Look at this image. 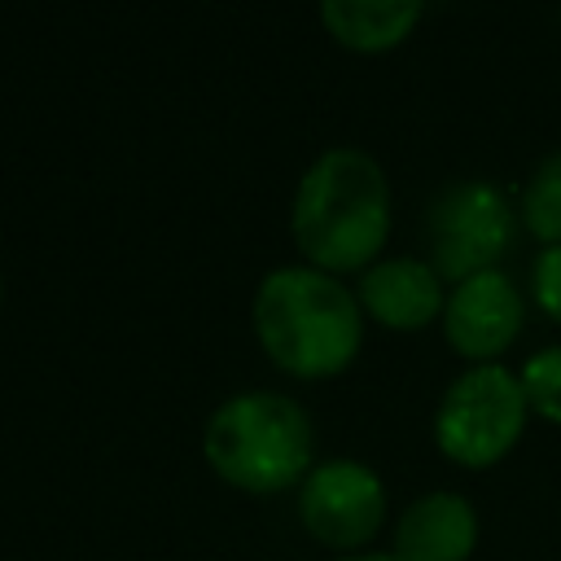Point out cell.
<instances>
[{
  "instance_id": "1",
  "label": "cell",
  "mask_w": 561,
  "mask_h": 561,
  "mask_svg": "<svg viewBox=\"0 0 561 561\" xmlns=\"http://www.w3.org/2000/svg\"><path fill=\"white\" fill-rule=\"evenodd\" d=\"M294 245L320 272H364L390 237V180L381 162L355 145L316 153L294 188Z\"/></svg>"
},
{
  "instance_id": "2",
  "label": "cell",
  "mask_w": 561,
  "mask_h": 561,
  "mask_svg": "<svg viewBox=\"0 0 561 561\" xmlns=\"http://www.w3.org/2000/svg\"><path fill=\"white\" fill-rule=\"evenodd\" d=\"M254 333L276 368L294 377H333L359 355L364 307L333 272L285 263L254 289Z\"/></svg>"
},
{
  "instance_id": "3",
  "label": "cell",
  "mask_w": 561,
  "mask_h": 561,
  "mask_svg": "<svg viewBox=\"0 0 561 561\" xmlns=\"http://www.w3.org/2000/svg\"><path fill=\"white\" fill-rule=\"evenodd\" d=\"M202 456L210 469L254 495L302 486V478L316 469V430L298 399L276 390H245L224 399L206 430H202Z\"/></svg>"
},
{
  "instance_id": "4",
  "label": "cell",
  "mask_w": 561,
  "mask_h": 561,
  "mask_svg": "<svg viewBox=\"0 0 561 561\" xmlns=\"http://www.w3.org/2000/svg\"><path fill=\"white\" fill-rule=\"evenodd\" d=\"M530 403L508 364H469L438 399L434 443L460 469L500 465L526 434Z\"/></svg>"
},
{
  "instance_id": "5",
  "label": "cell",
  "mask_w": 561,
  "mask_h": 561,
  "mask_svg": "<svg viewBox=\"0 0 561 561\" xmlns=\"http://www.w3.org/2000/svg\"><path fill=\"white\" fill-rule=\"evenodd\" d=\"M513 215H517V206L491 180L447 184L430 202V215H425L434 272L451 285H460L478 272H495L513 241V224H517Z\"/></svg>"
},
{
  "instance_id": "6",
  "label": "cell",
  "mask_w": 561,
  "mask_h": 561,
  "mask_svg": "<svg viewBox=\"0 0 561 561\" xmlns=\"http://www.w3.org/2000/svg\"><path fill=\"white\" fill-rule=\"evenodd\" d=\"M298 517L311 539L355 552L386 522V482L364 460H320L298 486Z\"/></svg>"
},
{
  "instance_id": "7",
  "label": "cell",
  "mask_w": 561,
  "mask_h": 561,
  "mask_svg": "<svg viewBox=\"0 0 561 561\" xmlns=\"http://www.w3.org/2000/svg\"><path fill=\"white\" fill-rule=\"evenodd\" d=\"M443 337L469 364H504V351L522 337L526 298L508 280V272H478L447 289L443 302Z\"/></svg>"
},
{
  "instance_id": "8",
  "label": "cell",
  "mask_w": 561,
  "mask_h": 561,
  "mask_svg": "<svg viewBox=\"0 0 561 561\" xmlns=\"http://www.w3.org/2000/svg\"><path fill=\"white\" fill-rule=\"evenodd\" d=\"M355 298H359L364 316H373L377 324L412 333V329L443 320L447 289H443V276L434 272L430 259L394 254V259H377L373 267L359 272Z\"/></svg>"
},
{
  "instance_id": "9",
  "label": "cell",
  "mask_w": 561,
  "mask_h": 561,
  "mask_svg": "<svg viewBox=\"0 0 561 561\" xmlns=\"http://www.w3.org/2000/svg\"><path fill=\"white\" fill-rule=\"evenodd\" d=\"M478 548V508L460 491H425L394 522L399 561H469Z\"/></svg>"
},
{
  "instance_id": "10",
  "label": "cell",
  "mask_w": 561,
  "mask_h": 561,
  "mask_svg": "<svg viewBox=\"0 0 561 561\" xmlns=\"http://www.w3.org/2000/svg\"><path fill=\"white\" fill-rule=\"evenodd\" d=\"M421 13L425 9L416 0H324L320 4L324 31L355 53H386L403 44L421 22Z\"/></svg>"
},
{
  "instance_id": "11",
  "label": "cell",
  "mask_w": 561,
  "mask_h": 561,
  "mask_svg": "<svg viewBox=\"0 0 561 561\" xmlns=\"http://www.w3.org/2000/svg\"><path fill=\"white\" fill-rule=\"evenodd\" d=\"M517 215L539 245H561V149L535 162V171L522 184Z\"/></svg>"
},
{
  "instance_id": "12",
  "label": "cell",
  "mask_w": 561,
  "mask_h": 561,
  "mask_svg": "<svg viewBox=\"0 0 561 561\" xmlns=\"http://www.w3.org/2000/svg\"><path fill=\"white\" fill-rule=\"evenodd\" d=\"M517 377H522L530 416H539V421H548V425H561V342L535 351V355L517 368Z\"/></svg>"
},
{
  "instance_id": "13",
  "label": "cell",
  "mask_w": 561,
  "mask_h": 561,
  "mask_svg": "<svg viewBox=\"0 0 561 561\" xmlns=\"http://www.w3.org/2000/svg\"><path fill=\"white\" fill-rule=\"evenodd\" d=\"M530 298L535 307L561 324V245H543L530 263Z\"/></svg>"
},
{
  "instance_id": "14",
  "label": "cell",
  "mask_w": 561,
  "mask_h": 561,
  "mask_svg": "<svg viewBox=\"0 0 561 561\" xmlns=\"http://www.w3.org/2000/svg\"><path fill=\"white\" fill-rule=\"evenodd\" d=\"M337 561H399L394 552H346V557H337Z\"/></svg>"
},
{
  "instance_id": "15",
  "label": "cell",
  "mask_w": 561,
  "mask_h": 561,
  "mask_svg": "<svg viewBox=\"0 0 561 561\" xmlns=\"http://www.w3.org/2000/svg\"><path fill=\"white\" fill-rule=\"evenodd\" d=\"M0 298H4V285H0Z\"/></svg>"
}]
</instances>
